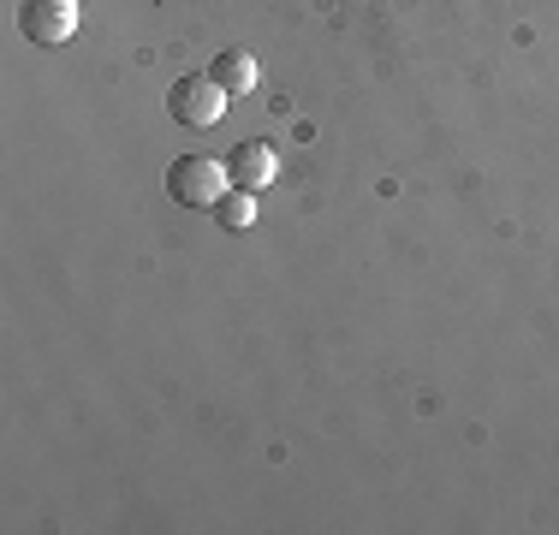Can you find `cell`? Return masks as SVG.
Returning a JSON list of instances; mask_svg holds the SVG:
<instances>
[{"instance_id":"6da1fadb","label":"cell","mask_w":559,"mask_h":535,"mask_svg":"<svg viewBox=\"0 0 559 535\" xmlns=\"http://www.w3.org/2000/svg\"><path fill=\"white\" fill-rule=\"evenodd\" d=\"M226 185H233V173L209 155H179L167 167V191H173V203H185V209H215L226 197Z\"/></svg>"},{"instance_id":"7a4b0ae2","label":"cell","mask_w":559,"mask_h":535,"mask_svg":"<svg viewBox=\"0 0 559 535\" xmlns=\"http://www.w3.org/2000/svg\"><path fill=\"white\" fill-rule=\"evenodd\" d=\"M78 24H84V0H24V7H19V31L31 36L36 48L72 43Z\"/></svg>"},{"instance_id":"3957f363","label":"cell","mask_w":559,"mask_h":535,"mask_svg":"<svg viewBox=\"0 0 559 535\" xmlns=\"http://www.w3.org/2000/svg\"><path fill=\"white\" fill-rule=\"evenodd\" d=\"M226 90L215 84V78H179V84H173V96H167V114L179 119V126H191V131H209L215 126V119L226 114Z\"/></svg>"},{"instance_id":"277c9868","label":"cell","mask_w":559,"mask_h":535,"mask_svg":"<svg viewBox=\"0 0 559 535\" xmlns=\"http://www.w3.org/2000/svg\"><path fill=\"white\" fill-rule=\"evenodd\" d=\"M226 173H233L238 191H262V185H274V150L269 143H238L226 155Z\"/></svg>"},{"instance_id":"5b68a950","label":"cell","mask_w":559,"mask_h":535,"mask_svg":"<svg viewBox=\"0 0 559 535\" xmlns=\"http://www.w3.org/2000/svg\"><path fill=\"white\" fill-rule=\"evenodd\" d=\"M209 78H215L226 96H245V90L257 84V60H250L245 48H221V54H215V66H209Z\"/></svg>"},{"instance_id":"8992f818","label":"cell","mask_w":559,"mask_h":535,"mask_svg":"<svg viewBox=\"0 0 559 535\" xmlns=\"http://www.w3.org/2000/svg\"><path fill=\"white\" fill-rule=\"evenodd\" d=\"M215 221L226 226V233H245V226L257 221V191H238V185H233V191L215 203Z\"/></svg>"}]
</instances>
